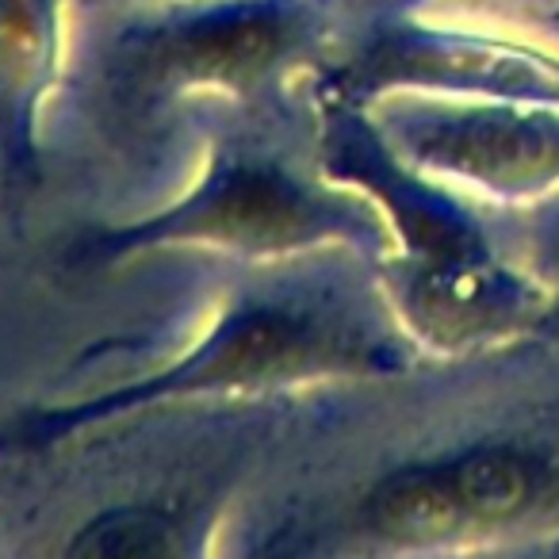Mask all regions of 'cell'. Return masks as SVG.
Listing matches in <instances>:
<instances>
[{
  "label": "cell",
  "mask_w": 559,
  "mask_h": 559,
  "mask_svg": "<svg viewBox=\"0 0 559 559\" xmlns=\"http://www.w3.org/2000/svg\"><path fill=\"white\" fill-rule=\"evenodd\" d=\"M304 39V0H173L116 27L96 96L111 123L142 134L195 93H253Z\"/></svg>",
  "instance_id": "2"
},
{
  "label": "cell",
  "mask_w": 559,
  "mask_h": 559,
  "mask_svg": "<svg viewBox=\"0 0 559 559\" xmlns=\"http://www.w3.org/2000/svg\"><path fill=\"white\" fill-rule=\"evenodd\" d=\"M349 226L342 203L314 192L284 162L261 150L218 142L203 177L154 215L119 226H93L66 246L70 269H116L154 249H218L269 257L342 234Z\"/></svg>",
  "instance_id": "3"
},
{
  "label": "cell",
  "mask_w": 559,
  "mask_h": 559,
  "mask_svg": "<svg viewBox=\"0 0 559 559\" xmlns=\"http://www.w3.org/2000/svg\"><path fill=\"white\" fill-rule=\"evenodd\" d=\"M66 62V0H0V188L24 200L43 180L39 123Z\"/></svg>",
  "instance_id": "4"
},
{
  "label": "cell",
  "mask_w": 559,
  "mask_h": 559,
  "mask_svg": "<svg viewBox=\"0 0 559 559\" xmlns=\"http://www.w3.org/2000/svg\"><path fill=\"white\" fill-rule=\"evenodd\" d=\"M185 510L162 502H127L73 528L66 556H169L180 551Z\"/></svg>",
  "instance_id": "6"
},
{
  "label": "cell",
  "mask_w": 559,
  "mask_h": 559,
  "mask_svg": "<svg viewBox=\"0 0 559 559\" xmlns=\"http://www.w3.org/2000/svg\"><path fill=\"white\" fill-rule=\"evenodd\" d=\"M360 353L349 322L311 292H241L215 314L211 330L169 365L139 372L96 395L39 403L0 421V456H43L111 421L169 403L246 395L299 383L349 365Z\"/></svg>",
  "instance_id": "1"
},
{
  "label": "cell",
  "mask_w": 559,
  "mask_h": 559,
  "mask_svg": "<svg viewBox=\"0 0 559 559\" xmlns=\"http://www.w3.org/2000/svg\"><path fill=\"white\" fill-rule=\"evenodd\" d=\"M441 472L464 510L467 528L521 518L544 495V464L513 444H483L444 460Z\"/></svg>",
  "instance_id": "5"
}]
</instances>
